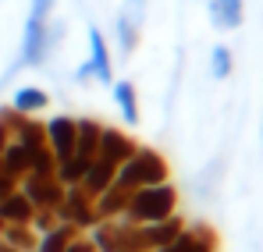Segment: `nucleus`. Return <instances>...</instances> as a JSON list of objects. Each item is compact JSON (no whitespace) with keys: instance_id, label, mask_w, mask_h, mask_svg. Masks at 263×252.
Segmentation results:
<instances>
[{"instance_id":"bb28decb","label":"nucleus","mask_w":263,"mask_h":252,"mask_svg":"<svg viewBox=\"0 0 263 252\" xmlns=\"http://www.w3.org/2000/svg\"><path fill=\"white\" fill-rule=\"evenodd\" d=\"M61 220H57V210H36L32 213V231L36 235H46V231H53Z\"/></svg>"},{"instance_id":"a878e982","label":"nucleus","mask_w":263,"mask_h":252,"mask_svg":"<svg viewBox=\"0 0 263 252\" xmlns=\"http://www.w3.org/2000/svg\"><path fill=\"white\" fill-rule=\"evenodd\" d=\"M53 4H57V0H32V4H29V18H25V25H46L50 14H53Z\"/></svg>"},{"instance_id":"dca6fc26","label":"nucleus","mask_w":263,"mask_h":252,"mask_svg":"<svg viewBox=\"0 0 263 252\" xmlns=\"http://www.w3.org/2000/svg\"><path fill=\"white\" fill-rule=\"evenodd\" d=\"M128 199H132V192L121 188V185H110L107 192H100V196H96V213H100V220H118V217H125Z\"/></svg>"},{"instance_id":"5701e85b","label":"nucleus","mask_w":263,"mask_h":252,"mask_svg":"<svg viewBox=\"0 0 263 252\" xmlns=\"http://www.w3.org/2000/svg\"><path fill=\"white\" fill-rule=\"evenodd\" d=\"M0 238L11 242L14 249H22V252H36V242H40V235L32 231V224H4Z\"/></svg>"},{"instance_id":"c85d7f7f","label":"nucleus","mask_w":263,"mask_h":252,"mask_svg":"<svg viewBox=\"0 0 263 252\" xmlns=\"http://www.w3.org/2000/svg\"><path fill=\"white\" fill-rule=\"evenodd\" d=\"M14 188H18V178H11V174H7V167L0 164V199H4V196H11Z\"/></svg>"},{"instance_id":"f3484780","label":"nucleus","mask_w":263,"mask_h":252,"mask_svg":"<svg viewBox=\"0 0 263 252\" xmlns=\"http://www.w3.org/2000/svg\"><path fill=\"white\" fill-rule=\"evenodd\" d=\"M100 131H103V125L96 118H75V153L92 160L100 149Z\"/></svg>"},{"instance_id":"b1692460","label":"nucleus","mask_w":263,"mask_h":252,"mask_svg":"<svg viewBox=\"0 0 263 252\" xmlns=\"http://www.w3.org/2000/svg\"><path fill=\"white\" fill-rule=\"evenodd\" d=\"M29 174H36V178H57V157L50 153V146L29 149Z\"/></svg>"},{"instance_id":"cd10ccee","label":"nucleus","mask_w":263,"mask_h":252,"mask_svg":"<svg viewBox=\"0 0 263 252\" xmlns=\"http://www.w3.org/2000/svg\"><path fill=\"white\" fill-rule=\"evenodd\" d=\"M64 252H96V245L89 242V235H75L71 242H68V249Z\"/></svg>"},{"instance_id":"4468645a","label":"nucleus","mask_w":263,"mask_h":252,"mask_svg":"<svg viewBox=\"0 0 263 252\" xmlns=\"http://www.w3.org/2000/svg\"><path fill=\"white\" fill-rule=\"evenodd\" d=\"M242 18H246V4L242 0H210V22H214V29L231 32V29L242 25Z\"/></svg>"},{"instance_id":"f704fd0d","label":"nucleus","mask_w":263,"mask_h":252,"mask_svg":"<svg viewBox=\"0 0 263 252\" xmlns=\"http://www.w3.org/2000/svg\"><path fill=\"white\" fill-rule=\"evenodd\" d=\"M135 4H142V0H135Z\"/></svg>"},{"instance_id":"aec40b11","label":"nucleus","mask_w":263,"mask_h":252,"mask_svg":"<svg viewBox=\"0 0 263 252\" xmlns=\"http://www.w3.org/2000/svg\"><path fill=\"white\" fill-rule=\"evenodd\" d=\"M75 235H82V231L61 220V224H57L53 231H46V235H40V242H36V252H64V249H68V242H71Z\"/></svg>"},{"instance_id":"f03ea898","label":"nucleus","mask_w":263,"mask_h":252,"mask_svg":"<svg viewBox=\"0 0 263 252\" xmlns=\"http://www.w3.org/2000/svg\"><path fill=\"white\" fill-rule=\"evenodd\" d=\"M160 181H171V167H167L164 153H157L149 146H139L128 160L118 167V178H114V185H121L128 192L146 188V185H160Z\"/></svg>"},{"instance_id":"f8f14e48","label":"nucleus","mask_w":263,"mask_h":252,"mask_svg":"<svg viewBox=\"0 0 263 252\" xmlns=\"http://www.w3.org/2000/svg\"><path fill=\"white\" fill-rule=\"evenodd\" d=\"M114 178H118V164H110V160H103V157H92L89 167H86V178H82V188L96 199L100 192H107V188L114 185Z\"/></svg>"},{"instance_id":"f257e3e1","label":"nucleus","mask_w":263,"mask_h":252,"mask_svg":"<svg viewBox=\"0 0 263 252\" xmlns=\"http://www.w3.org/2000/svg\"><path fill=\"white\" fill-rule=\"evenodd\" d=\"M171 213H178V188L171 181H160V185H146V188L132 192L125 220H132V224H157V220H167Z\"/></svg>"},{"instance_id":"1a4fd4ad","label":"nucleus","mask_w":263,"mask_h":252,"mask_svg":"<svg viewBox=\"0 0 263 252\" xmlns=\"http://www.w3.org/2000/svg\"><path fill=\"white\" fill-rule=\"evenodd\" d=\"M139 149V142L132 139L125 128H107L103 125V131H100V149H96V157H103V160H110V164H125L132 153Z\"/></svg>"},{"instance_id":"a211bd4d","label":"nucleus","mask_w":263,"mask_h":252,"mask_svg":"<svg viewBox=\"0 0 263 252\" xmlns=\"http://www.w3.org/2000/svg\"><path fill=\"white\" fill-rule=\"evenodd\" d=\"M11 139H14V142H22L25 149H40V146H46V121L22 118V121H18V128L11 131Z\"/></svg>"},{"instance_id":"ddd939ff","label":"nucleus","mask_w":263,"mask_h":252,"mask_svg":"<svg viewBox=\"0 0 263 252\" xmlns=\"http://www.w3.org/2000/svg\"><path fill=\"white\" fill-rule=\"evenodd\" d=\"M11 107L18 114H25V118H36V114H43L46 107H50V92L40 89V85H22V89H14Z\"/></svg>"},{"instance_id":"9b49d317","label":"nucleus","mask_w":263,"mask_h":252,"mask_svg":"<svg viewBox=\"0 0 263 252\" xmlns=\"http://www.w3.org/2000/svg\"><path fill=\"white\" fill-rule=\"evenodd\" d=\"M110 96H114V107H118L121 121H125L128 128H135L139 121H142V110H139V89H135V82H128V79L110 82Z\"/></svg>"},{"instance_id":"72a5a7b5","label":"nucleus","mask_w":263,"mask_h":252,"mask_svg":"<svg viewBox=\"0 0 263 252\" xmlns=\"http://www.w3.org/2000/svg\"><path fill=\"white\" fill-rule=\"evenodd\" d=\"M121 252H132V249H121Z\"/></svg>"},{"instance_id":"7c9ffc66","label":"nucleus","mask_w":263,"mask_h":252,"mask_svg":"<svg viewBox=\"0 0 263 252\" xmlns=\"http://www.w3.org/2000/svg\"><path fill=\"white\" fill-rule=\"evenodd\" d=\"M0 252H22V249H14L11 242H4V238H0Z\"/></svg>"},{"instance_id":"c756f323","label":"nucleus","mask_w":263,"mask_h":252,"mask_svg":"<svg viewBox=\"0 0 263 252\" xmlns=\"http://www.w3.org/2000/svg\"><path fill=\"white\" fill-rule=\"evenodd\" d=\"M7 142H11V131H7V128L0 125V153H4V149H7Z\"/></svg>"},{"instance_id":"0eeeda50","label":"nucleus","mask_w":263,"mask_h":252,"mask_svg":"<svg viewBox=\"0 0 263 252\" xmlns=\"http://www.w3.org/2000/svg\"><path fill=\"white\" fill-rule=\"evenodd\" d=\"M185 227H189V220H185L181 213H171L167 220H157V224H139V231H142V249L157 252V249H164V245H171Z\"/></svg>"},{"instance_id":"6e6552de","label":"nucleus","mask_w":263,"mask_h":252,"mask_svg":"<svg viewBox=\"0 0 263 252\" xmlns=\"http://www.w3.org/2000/svg\"><path fill=\"white\" fill-rule=\"evenodd\" d=\"M157 252H217V231L210 224H189L171 245Z\"/></svg>"},{"instance_id":"20e7f679","label":"nucleus","mask_w":263,"mask_h":252,"mask_svg":"<svg viewBox=\"0 0 263 252\" xmlns=\"http://www.w3.org/2000/svg\"><path fill=\"white\" fill-rule=\"evenodd\" d=\"M61 32H64V29L53 25V22H46V25H25L14 71H18V68H40V64H46V57L53 53V43L61 40Z\"/></svg>"},{"instance_id":"2eb2a0df","label":"nucleus","mask_w":263,"mask_h":252,"mask_svg":"<svg viewBox=\"0 0 263 252\" xmlns=\"http://www.w3.org/2000/svg\"><path fill=\"white\" fill-rule=\"evenodd\" d=\"M32 213H36V206L29 203V196L22 188H14L11 196L0 199V220L4 224H32Z\"/></svg>"},{"instance_id":"473e14b6","label":"nucleus","mask_w":263,"mask_h":252,"mask_svg":"<svg viewBox=\"0 0 263 252\" xmlns=\"http://www.w3.org/2000/svg\"><path fill=\"white\" fill-rule=\"evenodd\" d=\"M0 235H4V220H0Z\"/></svg>"},{"instance_id":"393cba45","label":"nucleus","mask_w":263,"mask_h":252,"mask_svg":"<svg viewBox=\"0 0 263 252\" xmlns=\"http://www.w3.org/2000/svg\"><path fill=\"white\" fill-rule=\"evenodd\" d=\"M231 71H235V57H231V46H224L217 43L214 50H210V75L224 82V79H231Z\"/></svg>"},{"instance_id":"423d86ee","label":"nucleus","mask_w":263,"mask_h":252,"mask_svg":"<svg viewBox=\"0 0 263 252\" xmlns=\"http://www.w3.org/2000/svg\"><path fill=\"white\" fill-rule=\"evenodd\" d=\"M18 188L29 196V203L36 210H57L61 199H64V185L57 178H36V174H25L18 181Z\"/></svg>"},{"instance_id":"4be33fe9","label":"nucleus","mask_w":263,"mask_h":252,"mask_svg":"<svg viewBox=\"0 0 263 252\" xmlns=\"http://www.w3.org/2000/svg\"><path fill=\"white\" fill-rule=\"evenodd\" d=\"M86 167H89V157H82V153H71V157L57 160V181H61V185H82Z\"/></svg>"},{"instance_id":"9d476101","label":"nucleus","mask_w":263,"mask_h":252,"mask_svg":"<svg viewBox=\"0 0 263 252\" xmlns=\"http://www.w3.org/2000/svg\"><path fill=\"white\" fill-rule=\"evenodd\" d=\"M46 146H50V153L57 160L71 157L75 153V118H68V114L50 118L46 121Z\"/></svg>"},{"instance_id":"6ab92c4d","label":"nucleus","mask_w":263,"mask_h":252,"mask_svg":"<svg viewBox=\"0 0 263 252\" xmlns=\"http://www.w3.org/2000/svg\"><path fill=\"white\" fill-rule=\"evenodd\" d=\"M114 32H118V50H121L125 57L135 53V46H139V18L128 14V11H121L118 22H114Z\"/></svg>"},{"instance_id":"39448f33","label":"nucleus","mask_w":263,"mask_h":252,"mask_svg":"<svg viewBox=\"0 0 263 252\" xmlns=\"http://www.w3.org/2000/svg\"><path fill=\"white\" fill-rule=\"evenodd\" d=\"M57 220H64V224H71V227H79L82 235L92 231V227L100 224L96 199L89 196L82 185H64V199H61V206H57Z\"/></svg>"},{"instance_id":"412c9836","label":"nucleus","mask_w":263,"mask_h":252,"mask_svg":"<svg viewBox=\"0 0 263 252\" xmlns=\"http://www.w3.org/2000/svg\"><path fill=\"white\" fill-rule=\"evenodd\" d=\"M0 164L7 167L11 178H18V181H22V178L29 174V149H25L22 142H14V139H11V142H7V149L0 153Z\"/></svg>"},{"instance_id":"7ed1b4c3","label":"nucleus","mask_w":263,"mask_h":252,"mask_svg":"<svg viewBox=\"0 0 263 252\" xmlns=\"http://www.w3.org/2000/svg\"><path fill=\"white\" fill-rule=\"evenodd\" d=\"M75 82H96V85H110L114 82V57H110V43L107 36L89 25V57L75 68Z\"/></svg>"},{"instance_id":"2f4dec72","label":"nucleus","mask_w":263,"mask_h":252,"mask_svg":"<svg viewBox=\"0 0 263 252\" xmlns=\"http://www.w3.org/2000/svg\"><path fill=\"white\" fill-rule=\"evenodd\" d=\"M260 139H263V121H260Z\"/></svg>"}]
</instances>
